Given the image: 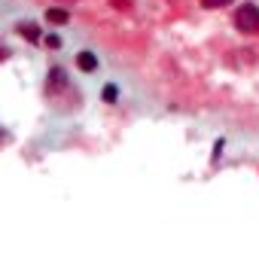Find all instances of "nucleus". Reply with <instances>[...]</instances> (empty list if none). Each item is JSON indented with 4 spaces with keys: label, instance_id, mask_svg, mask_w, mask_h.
Instances as JSON below:
<instances>
[{
    "label": "nucleus",
    "instance_id": "obj_7",
    "mask_svg": "<svg viewBox=\"0 0 259 259\" xmlns=\"http://www.w3.org/2000/svg\"><path fill=\"white\" fill-rule=\"evenodd\" d=\"M113 4H116V7H125V0H113Z\"/></svg>",
    "mask_w": 259,
    "mask_h": 259
},
{
    "label": "nucleus",
    "instance_id": "obj_2",
    "mask_svg": "<svg viewBox=\"0 0 259 259\" xmlns=\"http://www.w3.org/2000/svg\"><path fill=\"white\" fill-rule=\"evenodd\" d=\"M67 19H70V16H67V10H58V7L46 13V22H49V25H64Z\"/></svg>",
    "mask_w": 259,
    "mask_h": 259
},
{
    "label": "nucleus",
    "instance_id": "obj_4",
    "mask_svg": "<svg viewBox=\"0 0 259 259\" xmlns=\"http://www.w3.org/2000/svg\"><path fill=\"white\" fill-rule=\"evenodd\" d=\"M19 34L25 37V40H31V43H37V40H40V31H37V28H31V25H22V28H19Z\"/></svg>",
    "mask_w": 259,
    "mask_h": 259
},
{
    "label": "nucleus",
    "instance_id": "obj_5",
    "mask_svg": "<svg viewBox=\"0 0 259 259\" xmlns=\"http://www.w3.org/2000/svg\"><path fill=\"white\" fill-rule=\"evenodd\" d=\"M226 4H232V0H201L204 10H219V7H226Z\"/></svg>",
    "mask_w": 259,
    "mask_h": 259
},
{
    "label": "nucleus",
    "instance_id": "obj_3",
    "mask_svg": "<svg viewBox=\"0 0 259 259\" xmlns=\"http://www.w3.org/2000/svg\"><path fill=\"white\" fill-rule=\"evenodd\" d=\"M77 64H80L83 70H95V67H98V58H95L92 52H80V55H77Z\"/></svg>",
    "mask_w": 259,
    "mask_h": 259
},
{
    "label": "nucleus",
    "instance_id": "obj_6",
    "mask_svg": "<svg viewBox=\"0 0 259 259\" xmlns=\"http://www.w3.org/2000/svg\"><path fill=\"white\" fill-rule=\"evenodd\" d=\"M116 95H119V89H116V86H107V89H104V101H110V104H113V101H119Z\"/></svg>",
    "mask_w": 259,
    "mask_h": 259
},
{
    "label": "nucleus",
    "instance_id": "obj_1",
    "mask_svg": "<svg viewBox=\"0 0 259 259\" xmlns=\"http://www.w3.org/2000/svg\"><path fill=\"white\" fill-rule=\"evenodd\" d=\"M235 25L241 34H259V7L256 4H241L235 13Z\"/></svg>",
    "mask_w": 259,
    "mask_h": 259
}]
</instances>
